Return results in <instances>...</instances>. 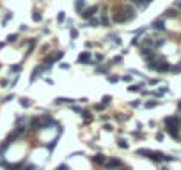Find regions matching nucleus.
Returning <instances> with one entry per match:
<instances>
[{"instance_id":"1","label":"nucleus","mask_w":181,"mask_h":170,"mask_svg":"<svg viewBox=\"0 0 181 170\" xmlns=\"http://www.w3.org/2000/svg\"><path fill=\"white\" fill-rule=\"evenodd\" d=\"M98 11H100V5L98 4L96 5H91V7H87V9H84L80 12V18L82 20H91V18H94V14H98Z\"/></svg>"},{"instance_id":"2","label":"nucleus","mask_w":181,"mask_h":170,"mask_svg":"<svg viewBox=\"0 0 181 170\" xmlns=\"http://www.w3.org/2000/svg\"><path fill=\"white\" fill-rule=\"evenodd\" d=\"M39 119H41V126H43V129H48V128H52V126H59L57 121H55L52 115H48V114L39 115Z\"/></svg>"},{"instance_id":"3","label":"nucleus","mask_w":181,"mask_h":170,"mask_svg":"<svg viewBox=\"0 0 181 170\" xmlns=\"http://www.w3.org/2000/svg\"><path fill=\"white\" fill-rule=\"evenodd\" d=\"M105 167L108 170H117L123 167V161L119 160V158H110V160H107V163H105Z\"/></svg>"},{"instance_id":"4","label":"nucleus","mask_w":181,"mask_h":170,"mask_svg":"<svg viewBox=\"0 0 181 170\" xmlns=\"http://www.w3.org/2000/svg\"><path fill=\"white\" fill-rule=\"evenodd\" d=\"M149 160H151V161H155V163H158V165H162V163H165V154H164V153H160V151H151Z\"/></svg>"},{"instance_id":"5","label":"nucleus","mask_w":181,"mask_h":170,"mask_svg":"<svg viewBox=\"0 0 181 170\" xmlns=\"http://www.w3.org/2000/svg\"><path fill=\"white\" fill-rule=\"evenodd\" d=\"M92 55L89 53V51H82L80 55H78V59H76V62L78 64H92V59H91Z\"/></svg>"},{"instance_id":"6","label":"nucleus","mask_w":181,"mask_h":170,"mask_svg":"<svg viewBox=\"0 0 181 170\" xmlns=\"http://www.w3.org/2000/svg\"><path fill=\"white\" fill-rule=\"evenodd\" d=\"M151 28H155V30H158V32H164V30H165V20H164V18L155 20V21L151 23Z\"/></svg>"},{"instance_id":"7","label":"nucleus","mask_w":181,"mask_h":170,"mask_svg":"<svg viewBox=\"0 0 181 170\" xmlns=\"http://www.w3.org/2000/svg\"><path fill=\"white\" fill-rule=\"evenodd\" d=\"M165 126H174V128H180L181 126V119L180 117H165Z\"/></svg>"},{"instance_id":"8","label":"nucleus","mask_w":181,"mask_h":170,"mask_svg":"<svg viewBox=\"0 0 181 170\" xmlns=\"http://www.w3.org/2000/svg\"><path fill=\"white\" fill-rule=\"evenodd\" d=\"M100 25H105V27H108L110 25V18H108V11L103 7V11H101V18H100Z\"/></svg>"},{"instance_id":"9","label":"nucleus","mask_w":181,"mask_h":170,"mask_svg":"<svg viewBox=\"0 0 181 170\" xmlns=\"http://www.w3.org/2000/svg\"><path fill=\"white\" fill-rule=\"evenodd\" d=\"M30 129H34V131L43 129V126H41V119H39V117H32V119H30Z\"/></svg>"},{"instance_id":"10","label":"nucleus","mask_w":181,"mask_h":170,"mask_svg":"<svg viewBox=\"0 0 181 170\" xmlns=\"http://www.w3.org/2000/svg\"><path fill=\"white\" fill-rule=\"evenodd\" d=\"M91 160H92V163H96V165H105V163H107V160H105V156H103L101 153H98V154L92 156Z\"/></svg>"},{"instance_id":"11","label":"nucleus","mask_w":181,"mask_h":170,"mask_svg":"<svg viewBox=\"0 0 181 170\" xmlns=\"http://www.w3.org/2000/svg\"><path fill=\"white\" fill-rule=\"evenodd\" d=\"M41 73H44V69H43V66H37V67L34 69V73L30 75V82H36L37 76H41Z\"/></svg>"},{"instance_id":"12","label":"nucleus","mask_w":181,"mask_h":170,"mask_svg":"<svg viewBox=\"0 0 181 170\" xmlns=\"http://www.w3.org/2000/svg\"><path fill=\"white\" fill-rule=\"evenodd\" d=\"M165 129H167V133H169L172 138H180V129H178V128H174V126H167Z\"/></svg>"},{"instance_id":"13","label":"nucleus","mask_w":181,"mask_h":170,"mask_svg":"<svg viewBox=\"0 0 181 170\" xmlns=\"http://www.w3.org/2000/svg\"><path fill=\"white\" fill-rule=\"evenodd\" d=\"M59 137H60V135H57V137H55L53 140H50V142H48V144L44 145V147L48 149V153H52V151H53V149L57 147V140H59Z\"/></svg>"},{"instance_id":"14","label":"nucleus","mask_w":181,"mask_h":170,"mask_svg":"<svg viewBox=\"0 0 181 170\" xmlns=\"http://www.w3.org/2000/svg\"><path fill=\"white\" fill-rule=\"evenodd\" d=\"M128 2H132L135 7H139V9H144V7H148L149 5V2H146V0H128Z\"/></svg>"},{"instance_id":"15","label":"nucleus","mask_w":181,"mask_h":170,"mask_svg":"<svg viewBox=\"0 0 181 170\" xmlns=\"http://www.w3.org/2000/svg\"><path fill=\"white\" fill-rule=\"evenodd\" d=\"M176 16H178V9H174V7H172V9H167V11L164 12V20H165V18H176Z\"/></svg>"},{"instance_id":"16","label":"nucleus","mask_w":181,"mask_h":170,"mask_svg":"<svg viewBox=\"0 0 181 170\" xmlns=\"http://www.w3.org/2000/svg\"><path fill=\"white\" fill-rule=\"evenodd\" d=\"M128 90H130V92H139V90L142 92V90H144V83H135V85H130V87H128Z\"/></svg>"},{"instance_id":"17","label":"nucleus","mask_w":181,"mask_h":170,"mask_svg":"<svg viewBox=\"0 0 181 170\" xmlns=\"http://www.w3.org/2000/svg\"><path fill=\"white\" fill-rule=\"evenodd\" d=\"M64 103L75 105V99H69V98H57V99H55V105H64Z\"/></svg>"},{"instance_id":"18","label":"nucleus","mask_w":181,"mask_h":170,"mask_svg":"<svg viewBox=\"0 0 181 170\" xmlns=\"http://www.w3.org/2000/svg\"><path fill=\"white\" fill-rule=\"evenodd\" d=\"M137 156L149 158V156H151V149H137Z\"/></svg>"},{"instance_id":"19","label":"nucleus","mask_w":181,"mask_h":170,"mask_svg":"<svg viewBox=\"0 0 181 170\" xmlns=\"http://www.w3.org/2000/svg\"><path fill=\"white\" fill-rule=\"evenodd\" d=\"M9 145H11V144H9L7 140H4V142L0 144V156H4V154H5V151L9 149Z\"/></svg>"},{"instance_id":"20","label":"nucleus","mask_w":181,"mask_h":170,"mask_svg":"<svg viewBox=\"0 0 181 170\" xmlns=\"http://www.w3.org/2000/svg\"><path fill=\"white\" fill-rule=\"evenodd\" d=\"M20 105H21L23 108H28V106L32 105V101H30L28 98H20Z\"/></svg>"},{"instance_id":"21","label":"nucleus","mask_w":181,"mask_h":170,"mask_svg":"<svg viewBox=\"0 0 181 170\" xmlns=\"http://www.w3.org/2000/svg\"><path fill=\"white\" fill-rule=\"evenodd\" d=\"M11 20H12V12H11V11H7V12H5V16H4V20H2V25H7Z\"/></svg>"},{"instance_id":"22","label":"nucleus","mask_w":181,"mask_h":170,"mask_svg":"<svg viewBox=\"0 0 181 170\" xmlns=\"http://www.w3.org/2000/svg\"><path fill=\"white\" fill-rule=\"evenodd\" d=\"M103 60H105V57H103L101 53H96V55H94V59H92V64H101Z\"/></svg>"},{"instance_id":"23","label":"nucleus","mask_w":181,"mask_h":170,"mask_svg":"<svg viewBox=\"0 0 181 170\" xmlns=\"http://www.w3.org/2000/svg\"><path fill=\"white\" fill-rule=\"evenodd\" d=\"M82 117H84V121H85V122H91V121H92V115H91V112H89V110H84V112H82Z\"/></svg>"},{"instance_id":"24","label":"nucleus","mask_w":181,"mask_h":170,"mask_svg":"<svg viewBox=\"0 0 181 170\" xmlns=\"http://www.w3.org/2000/svg\"><path fill=\"white\" fill-rule=\"evenodd\" d=\"M84 5H85V2H84V0H76V2H75V9H76L78 12H82V11H84Z\"/></svg>"},{"instance_id":"25","label":"nucleus","mask_w":181,"mask_h":170,"mask_svg":"<svg viewBox=\"0 0 181 170\" xmlns=\"http://www.w3.org/2000/svg\"><path fill=\"white\" fill-rule=\"evenodd\" d=\"M20 71H21V64H14V66H11V73H12V75H20Z\"/></svg>"},{"instance_id":"26","label":"nucleus","mask_w":181,"mask_h":170,"mask_svg":"<svg viewBox=\"0 0 181 170\" xmlns=\"http://www.w3.org/2000/svg\"><path fill=\"white\" fill-rule=\"evenodd\" d=\"M96 73H98V75H107V73H108V67H107V66H98V67H96Z\"/></svg>"},{"instance_id":"27","label":"nucleus","mask_w":181,"mask_h":170,"mask_svg":"<svg viewBox=\"0 0 181 170\" xmlns=\"http://www.w3.org/2000/svg\"><path fill=\"white\" fill-rule=\"evenodd\" d=\"M117 145H119L121 149H128V142H126V138H119V140H117Z\"/></svg>"},{"instance_id":"28","label":"nucleus","mask_w":181,"mask_h":170,"mask_svg":"<svg viewBox=\"0 0 181 170\" xmlns=\"http://www.w3.org/2000/svg\"><path fill=\"white\" fill-rule=\"evenodd\" d=\"M14 41H18V34H9L5 39V43H14Z\"/></svg>"},{"instance_id":"29","label":"nucleus","mask_w":181,"mask_h":170,"mask_svg":"<svg viewBox=\"0 0 181 170\" xmlns=\"http://www.w3.org/2000/svg\"><path fill=\"white\" fill-rule=\"evenodd\" d=\"M107 78H108V82H110V83H117V82H119V80H121V78H119V76H117V75H108V76H107Z\"/></svg>"},{"instance_id":"30","label":"nucleus","mask_w":181,"mask_h":170,"mask_svg":"<svg viewBox=\"0 0 181 170\" xmlns=\"http://www.w3.org/2000/svg\"><path fill=\"white\" fill-rule=\"evenodd\" d=\"M32 20H34V21H41V20H43L41 12H39V11H34V14H32Z\"/></svg>"},{"instance_id":"31","label":"nucleus","mask_w":181,"mask_h":170,"mask_svg":"<svg viewBox=\"0 0 181 170\" xmlns=\"http://www.w3.org/2000/svg\"><path fill=\"white\" fill-rule=\"evenodd\" d=\"M57 21H59V23H64V21H66V12H64V11H60V12H59Z\"/></svg>"},{"instance_id":"32","label":"nucleus","mask_w":181,"mask_h":170,"mask_svg":"<svg viewBox=\"0 0 181 170\" xmlns=\"http://www.w3.org/2000/svg\"><path fill=\"white\" fill-rule=\"evenodd\" d=\"M87 25H89V27H98V25H100V20H98V18H91Z\"/></svg>"},{"instance_id":"33","label":"nucleus","mask_w":181,"mask_h":170,"mask_svg":"<svg viewBox=\"0 0 181 170\" xmlns=\"http://www.w3.org/2000/svg\"><path fill=\"white\" fill-rule=\"evenodd\" d=\"M21 170H39L37 165H32V163H28V165H23V169Z\"/></svg>"},{"instance_id":"34","label":"nucleus","mask_w":181,"mask_h":170,"mask_svg":"<svg viewBox=\"0 0 181 170\" xmlns=\"http://www.w3.org/2000/svg\"><path fill=\"white\" fill-rule=\"evenodd\" d=\"M160 105V101H148L146 103V108H155V106H158Z\"/></svg>"},{"instance_id":"35","label":"nucleus","mask_w":181,"mask_h":170,"mask_svg":"<svg viewBox=\"0 0 181 170\" xmlns=\"http://www.w3.org/2000/svg\"><path fill=\"white\" fill-rule=\"evenodd\" d=\"M110 101H112V96H103V101H101V105H110Z\"/></svg>"},{"instance_id":"36","label":"nucleus","mask_w":181,"mask_h":170,"mask_svg":"<svg viewBox=\"0 0 181 170\" xmlns=\"http://www.w3.org/2000/svg\"><path fill=\"white\" fill-rule=\"evenodd\" d=\"M55 170H71V167H69L68 163H60V165H59Z\"/></svg>"},{"instance_id":"37","label":"nucleus","mask_w":181,"mask_h":170,"mask_svg":"<svg viewBox=\"0 0 181 170\" xmlns=\"http://www.w3.org/2000/svg\"><path fill=\"white\" fill-rule=\"evenodd\" d=\"M69 35H71V39H76V37H78V30H76V28H71V30H69Z\"/></svg>"},{"instance_id":"38","label":"nucleus","mask_w":181,"mask_h":170,"mask_svg":"<svg viewBox=\"0 0 181 170\" xmlns=\"http://www.w3.org/2000/svg\"><path fill=\"white\" fill-rule=\"evenodd\" d=\"M121 60H123V57H121V55H117L116 59H112V60H110V64H121Z\"/></svg>"},{"instance_id":"39","label":"nucleus","mask_w":181,"mask_h":170,"mask_svg":"<svg viewBox=\"0 0 181 170\" xmlns=\"http://www.w3.org/2000/svg\"><path fill=\"white\" fill-rule=\"evenodd\" d=\"M171 73H181V66H172L171 67Z\"/></svg>"},{"instance_id":"40","label":"nucleus","mask_w":181,"mask_h":170,"mask_svg":"<svg viewBox=\"0 0 181 170\" xmlns=\"http://www.w3.org/2000/svg\"><path fill=\"white\" fill-rule=\"evenodd\" d=\"M0 167H4V169L7 170V167H9V163H7V161H5L4 158H0Z\"/></svg>"},{"instance_id":"41","label":"nucleus","mask_w":181,"mask_h":170,"mask_svg":"<svg viewBox=\"0 0 181 170\" xmlns=\"http://www.w3.org/2000/svg\"><path fill=\"white\" fill-rule=\"evenodd\" d=\"M105 108H107V106H105V105H101V103H98V105L94 106V110H105Z\"/></svg>"},{"instance_id":"42","label":"nucleus","mask_w":181,"mask_h":170,"mask_svg":"<svg viewBox=\"0 0 181 170\" xmlns=\"http://www.w3.org/2000/svg\"><path fill=\"white\" fill-rule=\"evenodd\" d=\"M11 99H14V96H12V94H11V96H5V98H4V103H9Z\"/></svg>"},{"instance_id":"43","label":"nucleus","mask_w":181,"mask_h":170,"mask_svg":"<svg viewBox=\"0 0 181 170\" xmlns=\"http://www.w3.org/2000/svg\"><path fill=\"white\" fill-rule=\"evenodd\" d=\"M123 80H124V82H130V80H132V75H124Z\"/></svg>"},{"instance_id":"44","label":"nucleus","mask_w":181,"mask_h":170,"mask_svg":"<svg viewBox=\"0 0 181 170\" xmlns=\"http://www.w3.org/2000/svg\"><path fill=\"white\" fill-rule=\"evenodd\" d=\"M149 83H151V85H156V83H160V80H158V78H155V80H149Z\"/></svg>"},{"instance_id":"45","label":"nucleus","mask_w":181,"mask_h":170,"mask_svg":"<svg viewBox=\"0 0 181 170\" xmlns=\"http://www.w3.org/2000/svg\"><path fill=\"white\" fill-rule=\"evenodd\" d=\"M0 85H2V87H9V82H7V80H2Z\"/></svg>"},{"instance_id":"46","label":"nucleus","mask_w":181,"mask_h":170,"mask_svg":"<svg viewBox=\"0 0 181 170\" xmlns=\"http://www.w3.org/2000/svg\"><path fill=\"white\" fill-rule=\"evenodd\" d=\"M132 106H133V108H137V106H140V99H139V101H133V103H132Z\"/></svg>"},{"instance_id":"47","label":"nucleus","mask_w":181,"mask_h":170,"mask_svg":"<svg viewBox=\"0 0 181 170\" xmlns=\"http://www.w3.org/2000/svg\"><path fill=\"white\" fill-rule=\"evenodd\" d=\"M20 30L25 32V30H28V27H27V25H20Z\"/></svg>"},{"instance_id":"48","label":"nucleus","mask_w":181,"mask_h":170,"mask_svg":"<svg viewBox=\"0 0 181 170\" xmlns=\"http://www.w3.org/2000/svg\"><path fill=\"white\" fill-rule=\"evenodd\" d=\"M60 67H62V69H69V64H66V62H62V64H60Z\"/></svg>"},{"instance_id":"49","label":"nucleus","mask_w":181,"mask_h":170,"mask_svg":"<svg viewBox=\"0 0 181 170\" xmlns=\"http://www.w3.org/2000/svg\"><path fill=\"white\" fill-rule=\"evenodd\" d=\"M103 128H105V129H107V131H112V126H110V124H105V126H103Z\"/></svg>"},{"instance_id":"50","label":"nucleus","mask_w":181,"mask_h":170,"mask_svg":"<svg viewBox=\"0 0 181 170\" xmlns=\"http://www.w3.org/2000/svg\"><path fill=\"white\" fill-rule=\"evenodd\" d=\"M156 140H164V133H158L156 135Z\"/></svg>"},{"instance_id":"51","label":"nucleus","mask_w":181,"mask_h":170,"mask_svg":"<svg viewBox=\"0 0 181 170\" xmlns=\"http://www.w3.org/2000/svg\"><path fill=\"white\" fill-rule=\"evenodd\" d=\"M5 44H7V43H5V41H4V43H0V50H2V48H4V46H5Z\"/></svg>"},{"instance_id":"52","label":"nucleus","mask_w":181,"mask_h":170,"mask_svg":"<svg viewBox=\"0 0 181 170\" xmlns=\"http://www.w3.org/2000/svg\"><path fill=\"white\" fill-rule=\"evenodd\" d=\"M117 170H130V169H126V167H124V169H123V167H121V169H117Z\"/></svg>"},{"instance_id":"53","label":"nucleus","mask_w":181,"mask_h":170,"mask_svg":"<svg viewBox=\"0 0 181 170\" xmlns=\"http://www.w3.org/2000/svg\"><path fill=\"white\" fill-rule=\"evenodd\" d=\"M160 170H169V169H167V167H162V169H160Z\"/></svg>"},{"instance_id":"54","label":"nucleus","mask_w":181,"mask_h":170,"mask_svg":"<svg viewBox=\"0 0 181 170\" xmlns=\"http://www.w3.org/2000/svg\"><path fill=\"white\" fill-rule=\"evenodd\" d=\"M178 108H180V110H181V101H180V103H178Z\"/></svg>"},{"instance_id":"55","label":"nucleus","mask_w":181,"mask_h":170,"mask_svg":"<svg viewBox=\"0 0 181 170\" xmlns=\"http://www.w3.org/2000/svg\"><path fill=\"white\" fill-rule=\"evenodd\" d=\"M180 9H181V4H180Z\"/></svg>"}]
</instances>
